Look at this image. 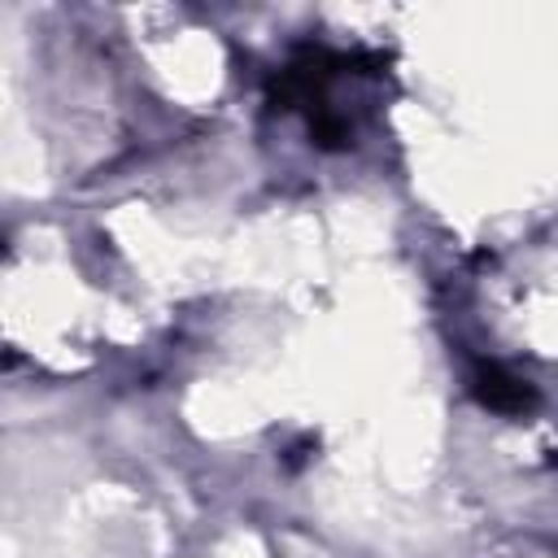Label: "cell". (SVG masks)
<instances>
[{
    "label": "cell",
    "mask_w": 558,
    "mask_h": 558,
    "mask_svg": "<svg viewBox=\"0 0 558 558\" xmlns=\"http://www.w3.org/2000/svg\"><path fill=\"white\" fill-rule=\"evenodd\" d=\"M471 392H475L480 405H488L493 414H510V418L532 414L536 401H541L527 379H519L514 371H506V366H497V362H475V371H471Z\"/></svg>",
    "instance_id": "6da1fadb"
},
{
    "label": "cell",
    "mask_w": 558,
    "mask_h": 558,
    "mask_svg": "<svg viewBox=\"0 0 558 558\" xmlns=\"http://www.w3.org/2000/svg\"><path fill=\"white\" fill-rule=\"evenodd\" d=\"M310 135H314V144H318V148H331V153L353 144V140H349V135H353V131H349V122H344L340 113H331L327 105H318V109L310 113Z\"/></svg>",
    "instance_id": "7a4b0ae2"
}]
</instances>
